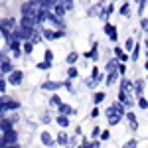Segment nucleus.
<instances>
[{
    "label": "nucleus",
    "mask_w": 148,
    "mask_h": 148,
    "mask_svg": "<svg viewBox=\"0 0 148 148\" xmlns=\"http://www.w3.org/2000/svg\"><path fill=\"white\" fill-rule=\"evenodd\" d=\"M123 114H126L123 103H121V101H119V103H113V105L107 109V119H109V125H111V126H113V125H119V123H121V119H123Z\"/></svg>",
    "instance_id": "f257e3e1"
},
{
    "label": "nucleus",
    "mask_w": 148,
    "mask_h": 148,
    "mask_svg": "<svg viewBox=\"0 0 148 148\" xmlns=\"http://www.w3.org/2000/svg\"><path fill=\"white\" fill-rule=\"evenodd\" d=\"M16 109H20V103L18 101H12V99H8L4 93H2V97H0V111H16Z\"/></svg>",
    "instance_id": "f03ea898"
},
{
    "label": "nucleus",
    "mask_w": 148,
    "mask_h": 148,
    "mask_svg": "<svg viewBox=\"0 0 148 148\" xmlns=\"http://www.w3.org/2000/svg\"><path fill=\"white\" fill-rule=\"evenodd\" d=\"M22 79H24V73L22 71H16V69H14V71H12V73H8V83H10V85H16V87H18V85H20V83H22Z\"/></svg>",
    "instance_id": "7ed1b4c3"
},
{
    "label": "nucleus",
    "mask_w": 148,
    "mask_h": 148,
    "mask_svg": "<svg viewBox=\"0 0 148 148\" xmlns=\"http://www.w3.org/2000/svg\"><path fill=\"white\" fill-rule=\"evenodd\" d=\"M8 44H10V49H12V53H14V57H20V53H22V44H20V40L12 38Z\"/></svg>",
    "instance_id": "20e7f679"
},
{
    "label": "nucleus",
    "mask_w": 148,
    "mask_h": 148,
    "mask_svg": "<svg viewBox=\"0 0 148 148\" xmlns=\"http://www.w3.org/2000/svg\"><path fill=\"white\" fill-rule=\"evenodd\" d=\"M4 134V140H6V144H16L18 142V132L10 128V130H6V132H2Z\"/></svg>",
    "instance_id": "39448f33"
},
{
    "label": "nucleus",
    "mask_w": 148,
    "mask_h": 148,
    "mask_svg": "<svg viewBox=\"0 0 148 148\" xmlns=\"http://www.w3.org/2000/svg\"><path fill=\"white\" fill-rule=\"evenodd\" d=\"M65 83H59V81H46V83H42V89L44 91H57L59 87H63Z\"/></svg>",
    "instance_id": "423d86ee"
},
{
    "label": "nucleus",
    "mask_w": 148,
    "mask_h": 148,
    "mask_svg": "<svg viewBox=\"0 0 148 148\" xmlns=\"http://www.w3.org/2000/svg\"><path fill=\"white\" fill-rule=\"evenodd\" d=\"M20 24H22V26H28V28H36L40 22H38V18H36V16H22Z\"/></svg>",
    "instance_id": "0eeeda50"
},
{
    "label": "nucleus",
    "mask_w": 148,
    "mask_h": 148,
    "mask_svg": "<svg viewBox=\"0 0 148 148\" xmlns=\"http://www.w3.org/2000/svg\"><path fill=\"white\" fill-rule=\"evenodd\" d=\"M16 28V20L14 18H6V20H0V30H14Z\"/></svg>",
    "instance_id": "6e6552de"
},
{
    "label": "nucleus",
    "mask_w": 148,
    "mask_h": 148,
    "mask_svg": "<svg viewBox=\"0 0 148 148\" xmlns=\"http://www.w3.org/2000/svg\"><path fill=\"white\" fill-rule=\"evenodd\" d=\"M44 38H46V40H59V38H63V32H61V30H59V32L44 30Z\"/></svg>",
    "instance_id": "1a4fd4ad"
},
{
    "label": "nucleus",
    "mask_w": 148,
    "mask_h": 148,
    "mask_svg": "<svg viewBox=\"0 0 148 148\" xmlns=\"http://www.w3.org/2000/svg\"><path fill=\"white\" fill-rule=\"evenodd\" d=\"M105 34L109 36V40H113V42H116V28L114 26H111V24H105Z\"/></svg>",
    "instance_id": "9d476101"
},
{
    "label": "nucleus",
    "mask_w": 148,
    "mask_h": 148,
    "mask_svg": "<svg viewBox=\"0 0 148 148\" xmlns=\"http://www.w3.org/2000/svg\"><path fill=\"white\" fill-rule=\"evenodd\" d=\"M40 138H42V144H44V146H53V144H56V142H53V136H51L49 132H46V130L42 132Z\"/></svg>",
    "instance_id": "9b49d317"
},
{
    "label": "nucleus",
    "mask_w": 148,
    "mask_h": 148,
    "mask_svg": "<svg viewBox=\"0 0 148 148\" xmlns=\"http://www.w3.org/2000/svg\"><path fill=\"white\" fill-rule=\"evenodd\" d=\"M12 123H14V121H8V119H4V116H2V119H0V130H2V132L10 130V128H12Z\"/></svg>",
    "instance_id": "f8f14e48"
},
{
    "label": "nucleus",
    "mask_w": 148,
    "mask_h": 148,
    "mask_svg": "<svg viewBox=\"0 0 148 148\" xmlns=\"http://www.w3.org/2000/svg\"><path fill=\"white\" fill-rule=\"evenodd\" d=\"M14 67H12L10 61H0V73H12Z\"/></svg>",
    "instance_id": "ddd939ff"
},
{
    "label": "nucleus",
    "mask_w": 148,
    "mask_h": 148,
    "mask_svg": "<svg viewBox=\"0 0 148 148\" xmlns=\"http://www.w3.org/2000/svg\"><path fill=\"white\" fill-rule=\"evenodd\" d=\"M126 119L130 121V128H132V130H138V123H136V116H134V113H130V111H128V113H126Z\"/></svg>",
    "instance_id": "4468645a"
},
{
    "label": "nucleus",
    "mask_w": 148,
    "mask_h": 148,
    "mask_svg": "<svg viewBox=\"0 0 148 148\" xmlns=\"http://www.w3.org/2000/svg\"><path fill=\"white\" fill-rule=\"evenodd\" d=\"M85 57H89V59H93V61H97L99 59V51H97V44L91 47V51H87L85 53Z\"/></svg>",
    "instance_id": "2eb2a0df"
},
{
    "label": "nucleus",
    "mask_w": 148,
    "mask_h": 148,
    "mask_svg": "<svg viewBox=\"0 0 148 148\" xmlns=\"http://www.w3.org/2000/svg\"><path fill=\"white\" fill-rule=\"evenodd\" d=\"M57 109H59V113H61V114H73V113H75V111H73L69 105H65V103H61Z\"/></svg>",
    "instance_id": "dca6fc26"
},
{
    "label": "nucleus",
    "mask_w": 148,
    "mask_h": 148,
    "mask_svg": "<svg viewBox=\"0 0 148 148\" xmlns=\"http://www.w3.org/2000/svg\"><path fill=\"white\" fill-rule=\"evenodd\" d=\"M65 10H67V8H65V6H63V4H61V2H57V4H56V8H53V14H56V16H59V18H61V16H63V14H65Z\"/></svg>",
    "instance_id": "f3484780"
},
{
    "label": "nucleus",
    "mask_w": 148,
    "mask_h": 148,
    "mask_svg": "<svg viewBox=\"0 0 148 148\" xmlns=\"http://www.w3.org/2000/svg\"><path fill=\"white\" fill-rule=\"evenodd\" d=\"M57 2H59V0H44V2H42V8H46V10H53Z\"/></svg>",
    "instance_id": "a211bd4d"
},
{
    "label": "nucleus",
    "mask_w": 148,
    "mask_h": 148,
    "mask_svg": "<svg viewBox=\"0 0 148 148\" xmlns=\"http://www.w3.org/2000/svg\"><path fill=\"white\" fill-rule=\"evenodd\" d=\"M114 53H116V57H119L123 63H125V61H128V53H125L121 47H114Z\"/></svg>",
    "instance_id": "6ab92c4d"
},
{
    "label": "nucleus",
    "mask_w": 148,
    "mask_h": 148,
    "mask_svg": "<svg viewBox=\"0 0 148 148\" xmlns=\"http://www.w3.org/2000/svg\"><path fill=\"white\" fill-rule=\"evenodd\" d=\"M57 125L63 126V128H65V126H69V119H67V114H59V116H57Z\"/></svg>",
    "instance_id": "aec40b11"
},
{
    "label": "nucleus",
    "mask_w": 148,
    "mask_h": 148,
    "mask_svg": "<svg viewBox=\"0 0 148 148\" xmlns=\"http://www.w3.org/2000/svg\"><path fill=\"white\" fill-rule=\"evenodd\" d=\"M116 75H119V69H114V71H109V77H107V85H113L114 81H116Z\"/></svg>",
    "instance_id": "412c9836"
},
{
    "label": "nucleus",
    "mask_w": 148,
    "mask_h": 148,
    "mask_svg": "<svg viewBox=\"0 0 148 148\" xmlns=\"http://www.w3.org/2000/svg\"><path fill=\"white\" fill-rule=\"evenodd\" d=\"M103 101H105V93L103 91H99V93L93 95V103H95V105H99V103H103Z\"/></svg>",
    "instance_id": "4be33fe9"
},
{
    "label": "nucleus",
    "mask_w": 148,
    "mask_h": 148,
    "mask_svg": "<svg viewBox=\"0 0 148 148\" xmlns=\"http://www.w3.org/2000/svg\"><path fill=\"white\" fill-rule=\"evenodd\" d=\"M22 47H24V51H26V53H32V49H34V42H32V40H28Z\"/></svg>",
    "instance_id": "5701e85b"
},
{
    "label": "nucleus",
    "mask_w": 148,
    "mask_h": 148,
    "mask_svg": "<svg viewBox=\"0 0 148 148\" xmlns=\"http://www.w3.org/2000/svg\"><path fill=\"white\" fill-rule=\"evenodd\" d=\"M116 67H119V61H116V59H111V61L107 63V71H114Z\"/></svg>",
    "instance_id": "b1692460"
},
{
    "label": "nucleus",
    "mask_w": 148,
    "mask_h": 148,
    "mask_svg": "<svg viewBox=\"0 0 148 148\" xmlns=\"http://www.w3.org/2000/svg\"><path fill=\"white\" fill-rule=\"evenodd\" d=\"M57 144H63V146L67 144V134H65V132H59V136H57Z\"/></svg>",
    "instance_id": "393cba45"
},
{
    "label": "nucleus",
    "mask_w": 148,
    "mask_h": 148,
    "mask_svg": "<svg viewBox=\"0 0 148 148\" xmlns=\"http://www.w3.org/2000/svg\"><path fill=\"white\" fill-rule=\"evenodd\" d=\"M130 87H132V85H130V81H126V79L121 81V91H130Z\"/></svg>",
    "instance_id": "a878e982"
},
{
    "label": "nucleus",
    "mask_w": 148,
    "mask_h": 148,
    "mask_svg": "<svg viewBox=\"0 0 148 148\" xmlns=\"http://www.w3.org/2000/svg\"><path fill=\"white\" fill-rule=\"evenodd\" d=\"M51 67V61H40L38 63V69H42V71H46V69Z\"/></svg>",
    "instance_id": "bb28decb"
},
{
    "label": "nucleus",
    "mask_w": 148,
    "mask_h": 148,
    "mask_svg": "<svg viewBox=\"0 0 148 148\" xmlns=\"http://www.w3.org/2000/svg\"><path fill=\"white\" fill-rule=\"evenodd\" d=\"M142 87H144V81L138 79V81H136V95H138V97L142 95Z\"/></svg>",
    "instance_id": "cd10ccee"
},
{
    "label": "nucleus",
    "mask_w": 148,
    "mask_h": 148,
    "mask_svg": "<svg viewBox=\"0 0 148 148\" xmlns=\"http://www.w3.org/2000/svg\"><path fill=\"white\" fill-rule=\"evenodd\" d=\"M138 53H140V46L136 44V46L132 47V61H136V59H138Z\"/></svg>",
    "instance_id": "c85d7f7f"
},
{
    "label": "nucleus",
    "mask_w": 148,
    "mask_h": 148,
    "mask_svg": "<svg viewBox=\"0 0 148 148\" xmlns=\"http://www.w3.org/2000/svg\"><path fill=\"white\" fill-rule=\"evenodd\" d=\"M138 107H140V109H148V101L144 97H138Z\"/></svg>",
    "instance_id": "c756f323"
},
{
    "label": "nucleus",
    "mask_w": 148,
    "mask_h": 148,
    "mask_svg": "<svg viewBox=\"0 0 148 148\" xmlns=\"http://www.w3.org/2000/svg\"><path fill=\"white\" fill-rule=\"evenodd\" d=\"M77 57H79V56H77L75 51H73V53H69V56H67V63H75V61H77Z\"/></svg>",
    "instance_id": "7c9ffc66"
},
{
    "label": "nucleus",
    "mask_w": 148,
    "mask_h": 148,
    "mask_svg": "<svg viewBox=\"0 0 148 148\" xmlns=\"http://www.w3.org/2000/svg\"><path fill=\"white\" fill-rule=\"evenodd\" d=\"M136 144H138L136 140H134V138H130V140H128V142H126L123 148H136Z\"/></svg>",
    "instance_id": "2f4dec72"
},
{
    "label": "nucleus",
    "mask_w": 148,
    "mask_h": 148,
    "mask_svg": "<svg viewBox=\"0 0 148 148\" xmlns=\"http://www.w3.org/2000/svg\"><path fill=\"white\" fill-rule=\"evenodd\" d=\"M59 2H61L67 10H71V8H73V0H59Z\"/></svg>",
    "instance_id": "473e14b6"
},
{
    "label": "nucleus",
    "mask_w": 148,
    "mask_h": 148,
    "mask_svg": "<svg viewBox=\"0 0 148 148\" xmlns=\"http://www.w3.org/2000/svg\"><path fill=\"white\" fill-rule=\"evenodd\" d=\"M121 14H123V16H128V14H130V6H128V4H125V6L121 8Z\"/></svg>",
    "instance_id": "72a5a7b5"
},
{
    "label": "nucleus",
    "mask_w": 148,
    "mask_h": 148,
    "mask_svg": "<svg viewBox=\"0 0 148 148\" xmlns=\"http://www.w3.org/2000/svg\"><path fill=\"white\" fill-rule=\"evenodd\" d=\"M6 83H8V81L4 79V77H0V93H4V91H6Z\"/></svg>",
    "instance_id": "f704fd0d"
},
{
    "label": "nucleus",
    "mask_w": 148,
    "mask_h": 148,
    "mask_svg": "<svg viewBox=\"0 0 148 148\" xmlns=\"http://www.w3.org/2000/svg\"><path fill=\"white\" fill-rule=\"evenodd\" d=\"M125 47H126V51H130V49L134 47V42H132V40L128 38V40H126V44H125Z\"/></svg>",
    "instance_id": "c9c22d12"
},
{
    "label": "nucleus",
    "mask_w": 148,
    "mask_h": 148,
    "mask_svg": "<svg viewBox=\"0 0 148 148\" xmlns=\"http://www.w3.org/2000/svg\"><path fill=\"white\" fill-rule=\"evenodd\" d=\"M51 105H56V107H59V105H61V99H59L57 95H53V97H51Z\"/></svg>",
    "instance_id": "e433bc0d"
},
{
    "label": "nucleus",
    "mask_w": 148,
    "mask_h": 148,
    "mask_svg": "<svg viewBox=\"0 0 148 148\" xmlns=\"http://www.w3.org/2000/svg\"><path fill=\"white\" fill-rule=\"evenodd\" d=\"M91 136H93V138H97V136H101V128H99V126H95V128H93V132H91Z\"/></svg>",
    "instance_id": "4c0bfd02"
},
{
    "label": "nucleus",
    "mask_w": 148,
    "mask_h": 148,
    "mask_svg": "<svg viewBox=\"0 0 148 148\" xmlns=\"http://www.w3.org/2000/svg\"><path fill=\"white\" fill-rule=\"evenodd\" d=\"M67 75H69V77H71V79H73V77H77V69H75V67H69Z\"/></svg>",
    "instance_id": "58836bf2"
},
{
    "label": "nucleus",
    "mask_w": 148,
    "mask_h": 148,
    "mask_svg": "<svg viewBox=\"0 0 148 148\" xmlns=\"http://www.w3.org/2000/svg\"><path fill=\"white\" fill-rule=\"evenodd\" d=\"M116 69H119V73H125V71H126V65H125V63H119V67H116Z\"/></svg>",
    "instance_id": "ea45409f"
},
{
    "label": "nucleus",
    "mask_w": 148,
    "mask_h": 148,
    "mask_svg": "<svg viewBox=\"0 0 148 148\" xmlns=\"http://www.w3.org/2000/svg\"><path fill=\"white\" fill-rule=\"evenodd\" d=\"M51 59H53V53L47 49V51H46V61H51Z\"/></svg>",
    "instance_id": "a19ab883"
},
{
    "label": "nucleus",
    "mask_w": 148,
    "mask_h": 148,
    "mask_svg": "<svg viewBox=\"0 0 148 148\" xmlns=\"http://www.w3.org/2000/svg\"><path fill=\"white\" fill-rule=\"evenodd\" d=\"M91 116H93V119H95V116H99V109H97V107L91 111Z\"/></svg>",
    "instance_id": "79ce46f5"
},
{
    "label": "nucleus",
    "mask_w": 148,
    "mask_h": 148,
    "mask_svg": "<svg viewBox=\"0 0 148 148\" xmlns=\"http://www.w3.org/2000/svg\"><path fill=\"white\" fill-rule=\"evenodd\" d=\"M109 138V130H105V132H101V140H107Z\"/></svg>",
    "instance_id": "37998d69"
},
{
    "label": "nucleus",
    "mask_w": 148,
    "mask_h": 148,
    "mask_svg": "<svg viewBox=\"0 0 148 148\" xmlns=\"http://www.w3.org/2000/svg\"><path fill=\"white\" fill-rule=\"evenodd\" d=\"M89 148H101V144H99V140H97V142H91V144H89Z\"/></svg>",
    "instance_id": "c03bdc74"
},
{
    "label": "nucleus",
    "mask_w": 148,
    "mask_h": 148,
    "mask_svg": "<svg viewBox=\"0 0 148 148\" xmlns=\"http://www.w3.org/2000/svg\"><path fill=\"white\" fill-rule=\"evenodd\" d=\"M6 146V140H4V134H0V148Z\"/></svg>",
    "instance_id": "a18cd8bd"
},
{
    "label": "nucleus",
    "mask_w": 148,
    "mask_h": 148,
    "mask_svg": "<svg viewBox=\"0 0 148 148\" xmlns=\"http://www.w3.org/2000/svg\"><path fill=\"white\" fill-rule=\"evenodd\" d=\"M140 26H142V28L146 30V28H148V20H144V18H142V22H140Z\"/></svg>",
    "instance_id": "49530a36"
},
{
    "label": "nucleus",
    "mask_w": 148,
    "mask_h": 148,
    "mask_svg": "<svg viewBox=\"0 0 148 148\" xmlns=\"http://www.w3.org/2000/svg\"><path fill=\"white\" fill-rule=\"evenodd\" d=\"M30 2H32V4H36V6H42V2H44V0H30Z\"/></svg>",
    "instance_id": "de8ad7c7"
},
{
    "label": "nucleus",
    "mask_w": 148,
    "mask_h": 148,
    "mask_svg": "<svg viewBox=\"0 0 148 148\" xmlns=\"http://www.w3.org/2000/svg\"><path fill=\"white\" fill-rule=\"evenodd\" d=\"M2 148H20V146H16V144H6V146H2Z\"/></svg>",
    "instance_id": "09e8293b"
},
{
    "label": "nucleus",
    "mask_w": 148,
    "mask_h": 148,
    "mask_svg": "<svg viewBox=\"0 0 148 148\" xmlns=\"http://www.w3.org/2000/svg\"><path fill=\"white\" fill-rule=\"evenodd\" d=\"M2 116H4V111H0V119H2Z\"/></svg>",
    "instance_id": "8fccbe9b"
},
{
    "label": "nucleus",
    "mask_w": 148,
    "mask_h": 148,
    "mask_svg": "<svg viewBox=\"0 0 148 148\" xmlns=\"http://www.w3.org/2000/svg\"><path fill=\"white\" fill-rule=\"evenodd\" d=\"M146 71H148V61H146Z\"/></svg>",
    "instance_id": "3c124183"
},
{
    "label": "nucleus",
    "mask_w": 148,
    "mask_h": 148,
    "mask_svg": "<svg viewBox=\"0 0 148 148\" xmlns=\"http://www.w3.org/2000/svg\"><path fill=\"white\" fill-rule=\"evenodd\" d=\"M146 47H148V44H146Z\"/></svg>",
    "instance_id": "603ef678"
}]
</instances>
